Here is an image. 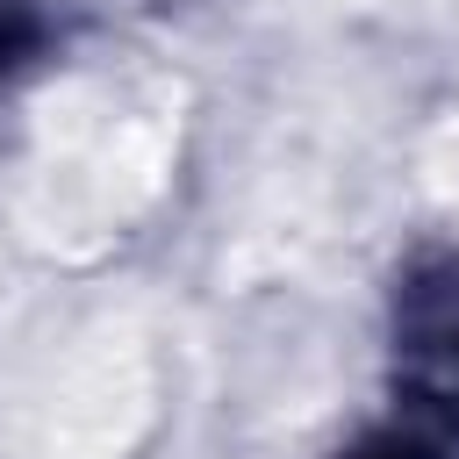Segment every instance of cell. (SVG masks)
Masks as SVG:
<instances>
[{"label": "cell", "mask_w": 459, "mask_h": 459, "mask_svg": "<svg viewBox=\"0 0 459 459\" xmlns=\"http://www.w3.org/2000/svg\"><path fill=\"white\" fill-rule=\"evenodd\" d=\"M409 359H416L423 387L437 394V409L459 416V280L437 287V294L416 308V323H409Z\"/></svg>", "instance_id": "cell-1"}, {"label": "cell", "mask_w": 459, "mask_h": 459, "mask_svg": "<svg viewBox=\"0 0 459 459\" xmlns=\"http://www.w3.org/2000/svg\"><path fill=\"white\" fill-rule=\"evenodd\" d=\"M36 36H43L36 14H29L22 0H0V72H14V65L36 50Z\"/></svg>", "instance_id": "cell-2"}, {"label": "cell", "mask_w": 459, "mask_h": 459, "mask_svg": "<svg viewBox=\"0 0 459 459\" xmlns=\"http://www.w3.org/2000/svg\"><path fill=\"white\" fill-rule=\"evenodd\" d=\"M359 459H416V452H394V445H380V452H359Z\"/></svg>", "instance_id": "cell-3"}]
</instances>
